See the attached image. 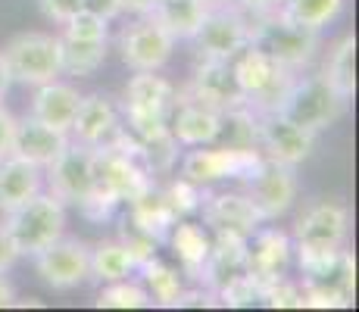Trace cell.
Wrapping results in <instances>:
<instances>
[{"mask_svg": "<svg viewBox=\"0 0 359 312\" xmlns=\"http://www.w3.org/2000/svg\"><path fill=\"white\" fill-rule=\"evenodd\" d=\"M119 240H122V247H126L128 253L135 256V262H137V266H141L144 259H150V256H156V247H160V240H156V238H150L147 231H141V228H137V225H131L128 216L122 219Z\"/></svg>", "mask_w": 359, "mask_h": 312, "instance_id": "obj_40", "label": "cell"}, {"mask_svg": "<svg viewBox=\"0 0 359 312\" xmlns=\"http://www.w3.org/2000/svg\"><path fill=\"white\" fill-rule=\"evenodd\" d=\"M203 225L212 234H238V238H250L259 225H266L259 210L247 194L238 191H219V194H203Z\"/></svg>", "mask_w": 359, "mask_h": 312, "instance_id": "obj_17", "label": "cell"}, {"mask_svg": "<svg viewBox=\"0 0 359 312\" xmlns=\"http://www.w3.org/2000/svg\"><path fill=\"white\" fill-rule=\"evenodd\" d=\"M294 244L281 228H257L247 238V275L257 281V287H266L269 281H278L291 269Z\"/></svg>", "mask_w": 359, "mask_h": 312, "instance_id": "obj_18", "label": "cell"}, {"mask_svg": "<svg viewBox=\"0 0 359 312\" xmlns=\"http://www.w3.org/2000/svg\"><path fill=\"white\" fill-rule=\"evenodd\" d=\"M38 6H41V13H44L50 22L63 25L66 19H72L75 13L81 10V0H38Z\"/></svg>", "mask_w": 359, "mask_h": 312, "instance_id": "obj_41", "label": "cell"}, {"mask_svg": "<svg viewBox=\"0 0 359 312\" xmlns=\"http://www.w3.org/2000/svg\"><path fill=\"white\" fill-rule=\"evenodd\" d=\"M10 85H13V79H10V72H6L4 53H0V100H4V97H6V91H10Z\"/></svg>", "mask_w": 359, "mask_h": 312, "instance_id": "obj_48", "label": "cell"}, {"mask_svg": "<svg viewBox=\"0 0 359 312\" xmlns=\"http://www.w3.org/2000/svg\"><path fill=\"white\" fill-rule=\"evenodd\" d=\"M259 303V287L250 275H241V278H231L229 284L216 290V306H231V309H247Z\"/></svg>", "mask_w": 359, "mask_h": 312, "instance_id": "obj_39", "label": "cell"}, {"mask_svg": "<svg viewBox=\"0 0 359 312\" xmlns=\"http://www.w3.org/2000/svg\"><path fill=\"white\" fill-rule=\"evenodd\" d=\"M262 159L259 150H244V147H191V154L182 159V178L194 182L200 187L216 184V182H229V178H238L244 182L257 163Z\"/></svg>", "mask_w": 359, "mask_h": 312, "instance_id": "obj_13", "label": "cell"}, {"mask_svg": "<svg viewBox=\"0 0 359 312\" xmlns=\"http://www.w3.org/2000/svg\"><path fill=\"white\" fill-rule=\"evenodd\" d=\"M219 137L225 147H244V150H259L257 147V113L250 107H234L222 113V131Z\"/></svg>", "mask_w": 359, "mask_h": 312, "instance_id": "obj_35", "label": "cell"}, {"mask_svg": "<svg viewBox=\"0 0 359 312\" xmlns=\"http://www.w3.org/2000/svg\"><path fill=\"white\" fill-rule=\"evenodd\" d=\"M150 6H154V0H119V10L131 13V16H144V13H150Z\"/></svg>", "mask_w": 359, "mask_h": 312, "instance_id": "obj_46", "label": "cell"}, {"mask_svg": "<svg viewBox=\"0 0 359 312\" xmlns=\"http://www.w3.org/2000/svg\"><path fill=\"white\" fill-rule=\"evenodd\" d=\"M241 275H247V238L216 234L197 284H203V287H210L216 294L222 284H229L231 278H241Z\"/></svg>", "mask_w": 359, "mask_h": 312, "instance_id": "obj_21", "label": "cell"}, {"mask_svg": "<svg viewBox=\"0 0 359 312\" xmlns=\"http://www.w3.org/2000/svg\"><path fill=\"white\" fill-rule=\"evenodd\" d=\"M34 275L53 290H75L91 281V247L79 238L60 234L53 244L32 256Z\"/></svg>", "mask_w": 359, "mask_h": 312, "instance_id": "obj_11", "label": "cell"}, {"mask_svg": "<svg viewBox=\"0 0 359 312\" xmlns=\"http://www.w3.org/2000/svg\"><path fill=\"white\" fill-rule=\"evenodd\" d=\"M13 137H16V116L0 103V159L13 154Z\"/></svg>", "mask_w": 359, "mask_h": 312, "instance_id": "obj_42", "label": "cell"}, {"mask_svg": "<svg viewBox=\"0 0 359 312\" xmlns=\"http://www.w3.org/2000/svg\"><path fill=\"white\" fill-rule=\"evenodd\" d=\"M79 100H81L79 88L69 85V81H63V79L44 81V85L34 88L32 116L38 122H44V125H50V128L69 135L72 119H75V109H79Z\"/></svg>", "mask_w": 359, "mask_h": 312, "instance_id": "obj_22", "label": "cell"}, {"mask_svg": "<svg viewBox=\"0 0 359 312\" xmlns=\"http://www.w3.org/2000/svg\"><path fill=\"white\" fill-rule=\"evenodd\" d=\"M206 6V0H154L147 16H154L175 41H188L194 38Z\"/></svg>", "mask_w": 359, "mask_h": 312, "instance_id": "obj_29", "label": "cell"}, {"mask_svg": "<svg viewBox=\"0 0 359 312\" xmlns=\"http://www.w3.org/2000/svg\"><path fill=\"white\" fill-rule=\"evenodd\" d=\"M119 128H122L119 109L113 107V100H109L107 94H81L72 128H69V137L85 144V147H100V144H107Z\"/></svg>", "mask_w": 359, "mask_h": 312, "instance_id": "obj_20", "label": "cell"}, {"mask_svg": "<svg viewBox=\"0 0 359 312\" xmlns=\"http://www.w3.org/2000/svg\"><path fill=\"white\" fill-rule=\"evenodd\" d=\"M66 38H79V41H109V19L97 16V13H88V10H79L72 19L63 22V32Z\"/></svg>", "mask_w": 359, "mask_h": 312, "instance_id": "obj_38", "label": "cell"}, {"mask_svg": "<svg viewBox=\"0 0 359 312\" xmlns=\"http://www.w3.org/2000/svg\"><path fill=\"white\" fill-rule=\"evenodd\" d=\"M169 131L178 141V147H206V144L219 141L222 113L175 91V103H172L169 113Z\"/></svg>", "mask_w": 359, "mask_h": 312, "instance_id": "obj_19", "label": "cell"}, {"mask_svg": "<svg viewBox=\"0 0 359 312\" xmlns=\"http://www.w3.org/2000/svg\"><path fill=\"white\" fill-rule=\"evenodd\" d=\"M119 57L128 69L135 72H160L165 62L172 60L178 41L156 22L154 16H135V22H128L119 32Z\"/></svg>", "mask_w": 359, "mask_h": 312, "instance_id": "obj_12", "label": "cell"}, {"mask_svg": "<svg viewBox=\"0 0 359 312\" xmlns=\"http://www.w3.org/2000/svg\"><path fill=\"white\" fill-rule=\"evenodd\" d=\"M206 4H225V0H206Z\"/></svg>", "mask_w": 359, "mask_h": 312, "instance_id": "obj_49", "label": "cell"}, {"mask_svg": "<svg viewBox=\"0 0 359 312\" xmlns=\"http://www.w3.org/2000/svg\"><path fill=\"white\" fill-rule=\"evenodd\" d=\"M231 72H234V81H238L241 100L253 113H275L281 107V100H285V94L291 91L294 79L300 75V72H291L287 66H281L278 60H272L269 53H262L253 44H247L231 60Z\"/></svg>", "mask_w": 359, "mask_h": 312, "instance_id": "obj_2", "label": "cell"}, {"mask_svg": "<svg viewBox=\"0 0 359 312\" xmlns=\"http://www.w3.org/2000/svg\"><path fill=\"white\" fill-rule=\"evenodd\" d=\"M178 94L191 97V100H197V103H206V107L219 109V113H229V109H234V107H244L229 60L197 57L188 85H184Z\"/></svg>", "mask_w": 359, "mask_h": 312, "instance_id": "obj_16", "label": "cell"}, {"mask_svg": "<svg viewBox=\"0 0 359 312\" xmlns=\"http://www.w3.org/2000/svg\"><path fill=\"white\" fill-rule=\"evenodd\" d=\"M175 103V85L156 72H135L122 91V109L131 113H172Z\"/></svg>", "mask_w": 359, "mask_h": 312, "instance_id": "obj_25", "label": "cell"}, {"mask_svg": "<svg viewBox=\"0 0 359 312\" xmlns=\"http://www.w3.org/2000/svg\"><path fill=\"white\" fill-rule=\"evenodd\" d=\"M347 107L350 103L341 100V97L334 94V88H331L322 75H303L300 72L275 113L287 116V119L297 122L300 128L319 135V131L331 128V125L341 119V116L347 113Z\"/></svg>", "mask_w": 359, "mask_h": 312, "instance_id": "obj_7", "label": "cell"}, {"mask_svg": "<svg viewBox=\"0 0 359 312\" xmlns=\"http://www.w3.org/2000/svg\"><path fill=\"white\" fill-rule=\"evenodd\" d=\"M69 144V135L63 131L50 128V125L38 122L34 116H22V119H16V137H13V154L29 159L34 165H50L57 154Z\"/></svg>", "mask_w": 359, "mask_h": 312, "instance_id": "obj_23", "label": "cell"}, {"mask_svg": "<svg viewBox=\"0 0 359 312\" xmlns=\"http://www.w3.org/2000/svg\"><path fill=\"white\" fill-rule=\"evenodd\" d=\"M194 50L206 60H234L247 44H250V16L231 0L225 4H210L194 32Z\"/></svg>", "mask_w": 359, "mask_h": 312, "instance_id": "obj_9", "label": "cell"}, {"mask_svg": "<svg viewBox=\"0 0 359 312\" xmlns=\"http://www.w3.org/2000/svg\"><path fill=\"white\" fill-rule=\"evenodd\" d=\"M316 135L300 128L281 113H257V147L262 156L278 159L287 165L306 163L313 154Z\"/></svg>", "mask_w": 359, "mask_h": 312, "instance_id": "obj_15", "label": "cell"}, {"mask_svg": "<svg viewBox=\"0 0 359 312\" xmlns=\"http://www.w3.org/2000/svg\"><path fill=\"white\" fill-rule=\"evenodd\" d=\"M100 309H150L154 300H150L147 287L135 278H119V281H107V287L97 294Z\"/></svg>", "mask_w": 359, "mask_h": 312, "instance_id": "obj_34", "label": "cell"}, {"mask_svg": "<svg viewBox=\"0 0 359 312\" xmlns=\"http://www.w3.org/2000/svg\"><path fill=\"white\" fill-rule=\"evenodd\" d=\"M275 13H281L303 29L322 32L344 13V0H281Z\"/></svg>", "mask_w": 359, "mask_h": 312, "instance_id": "obj_33", "label": "cell"}, {"mask_svg": "<svg viewBox=\"0 0 359 312\" xmlns=\"http://www.w3.org/2000/svg\"><path fill=\"white\" fill-rule=\"evenodd\" d=\"M16 259H19V253H16V247H13L10 234H6L4 222H0V272H10Z\"/></svg>", "mask_w": 359, "mask_h": 312, "instance_id": "obj_45", "label": "cell"}, {"mask_svg": "<svg viewBox=\"0 0 359 312\" xmlns=\"http://www.w3.org/2000/svg\"><path fill=\"white\" fill-rule=\"evenodd\" d=\"M6 234H10L13 247L19 256H34L38 250L66 234V206L60 203L53 194L38 191L34 197L22 200L19 206L0 212Z\"/></svg>", "mask_w": 359, "mask_h": 312, "instance_id": "obj_4", "label": "cell"}, {"mask_svg": "<svg viewBox=\"0 0 359 312\" xmlns=\"http://www.w3.org/2000/svg\"><path fill=\"white\" fill-rule=\"evenodd\" d=\"M163 194H165V200H169V206H172V212H175L178 219H188L191 212H197L200 210V203H203V187L194 184V182H188V178H182L178 175L175 182H169L163 187Z\"/></svg>", "mask_w": 359, "mask_h": 312, "instance_id": "obj_36", "label": "cell"}, {"mask_svg": "<svg viewBox=\"0 0 359 312\" xmlns=\"http://www.w3.org/2000/svg\"><path fill=\"white\" fill-rule=\"evenodd\" d=\"M322 79L334 88V94L341 100H353L356 94V38L353 34H344L331 44L325 62H322Z\"/></svg>", "mask_w": 359, "mask_h": 312, "instance_id": "obj_28", "label": "cell"}, {"mask_svg": "<svg viewBox=\"0 0 359 312\" xmlns=\"http://www.w3.org/2000/svg\"><path fill=\"white\" fill-rule=\"evenodd\" d=\"M137 275L135 256L122 247V240H100L91 247V281H119Z\"/></svg>", "mask_w": 359, "mask_h": 312, "instance_id": "obj_32", "label": "cell"}, {"mask_svg": "<svg viewBox=\"0 0 359 312\" xmlns=\"http://www.w3.org/2000/svg\"><path fill=\"white\" fill-rule=\"evenodd\" d=\"M154 182L156 178L150 175L147 163H144L141 141L135 135H128L126 128H119L107 144L94 147L91 194L85 197V203L79 210L88 219L103 222Z\"/></svg>", "mask_w": 359, "mask_h": 312, "instance_id": "obj_1", "label": "cell"}, {"mask_svg": "<svg viewBox=\"0 0 359 312\" xmlns=\"http://www.w3.org/2000/svg\"><path fill=\"white\" fill-rule=\"evenodd\" d=\"M347 234H350V212L344 203L337 200H316L306 210L297 216L294 225V250H297V262L306 259H319V256L337 253L347 247Z\"/></svg>", "mask_w": 359, "mask_h": 312, "instance_id": "obj_6", "label": "cell"}, {"mask_svg": "<svg viewBox=\"0 0 359 312\" xmlns=\"http://www.w3.org/2000/svg\"><path fill=\"white\" fill-rule=\"evenodd\" d=\"M137 275H141V284L147 287V294H150V300H154V306H169V309H175L178 294L184 290L182 272H175V269L165 266L163 259L150 256V259H144L141 266H137Z\"/></svg>", "mask_w": 359, "mask_h": 312, "instance_id": "obj_31", "label": "cell"}, {"mask_svg": "<svg viewBox=\"0 0 359 312\" xmlns=\"http://www.w3.org/2000/svg\"><path fill=\"white\" fill-rule=\"evenodd\" d=\"M231 4L241 6L250 19H257V16H266V13H275L281 0H231Z\"/></svg>", "mask_w": 359, "mask_h": 312, "instance_id": "obj_44", "label": "cell"}, {"mask_svg": "<svg viewBox=\"0 0 359 312\" xmlns=\"http://www.w3.org/2000/svg\"><path fill=\"white\" fill-rule=\"evenodd\" d=\"M81 10H88V13H97V16L109 19V22H113L116 16H122V10H119V0H81Z\"/></svg>", "mask_w": 359, "mask_h": 312, "instance_id": "obj_43", "label": "cell"}, {"mask_svg": "<svg viewBox=\"0 0 359 312\" xmlns=\"http://www.w3.org/2000/svg\"><path fill=\"white\" fill-rule=\"evenodd\" d=\"M94 178V147L72 141L57 154L50 165H44V184L47 194L60 200L63 206H81L85 197L91 194Z\"/></svg>", "mask_w": 359, "mask_h": 312, "instance_id": "obj_14", "label": "cell"}, {"mask_svg": "<svg viewBox=\"0 0 359 312\" xmlns=\"http://www.w3.org/2000/svg\"><path fill=\"white\" fill-rule=\"evenodd\" d=\"M300 266L303 306L313 309H347L356 294V262L347 247L319 259L297 262Z\"/></svg>", "mask_w": 359, "mask_h": 312, "instance_id": "obj_3", "label": "cell"}, {"mask_svg": "<svg viewBox=\"0 0 359 312\" xmlns=\"http://www.w3.org/2000/svg\"><path fill=\"white\" fill-rule=\"evenodd\" d=\"M126 206H128V222L131 225H137L141 231H147L150 238H156L160 244L169 238V228L178 222V216L172 212V206H169V200H165L163 187L156 182L150 187H144L137 197H131Z\"/></svg>", "mask_w": 359, "mask_h": 312, "instance_id": "obj_26", "label": "cell"}, {"mask_svg": "<svg viewBox=\"0 0 359 312\" xmlns=\"http://www.w3.org/2000/svg\"><path fill=\"white\" fill-rule=\"evenodd\" d=\"M13 303H16V287L10 284L6 272H0V309H4V306H13Z\"/></svg>", "mask_w": 359, "mask_h": 312, "instance_id": "obj_47", "label": "cell"}, {"mask_svg": "<svg viewBox=\"0 0 359 312\" xmlns=\"http://www.w3.org/2000/svg\"><path fill=\"white\" fill-rule=\"evenodd\" d=\"M244 194L253 200L259 210L262 222L281 219L294 206L297 194H300V178H297V165L278 163V159L262 156L257 169L244 178Z\"/></svg>", "mask_w": 359, "mask_h": 312, "instance_id": "obj_10", "label": "cell"}, {"mask_svg": "<svg viewBox=\"0 0 359 312\" xmlns=\"http://www.w3.org/2000/svg\"><path fill=\"white\" fill-rule=\"evenodd\" d=\"M38 191H44V169L41 165H34L16 154L0 159V212L19 206Z\"/></svg>", "mask_w": 359, "mask_h": 312, "instance_id": "obj_24", "label": "cell"}, {"mask_svg": "<svg viewBox=\"0 0 359 312\" xmlns=\"http://www.w3.org/2000/svg\"><path fill=\"white\" fill-rule=\"evenodd\" d=\"M259 303L269 309H303L300 281L287 278V275L278 281H269L266 287H259Z\"/></svg>", "mask_w": 359, "mask_h": 312, "instance_id": "obj_37", "label": "cell"}, {"mask_svg": "<svg viewBox=\"0 0 359 312\" xmlns=\"http://www.w3.org/2000/svg\"><path fill=\"white\" fill-rule=\"evenodd\" d=\"M4 62L6 72H10L13 81L19 85H44V81H53L63 75V66H60V38L47 32H22L13 34L6 41L4 50Z\"/></svg>", "mask_w": 359, "mask_h": 312, "instance_id": "obj_8", "label": "cell"}, {"mask_svg": "<svg viewBox=\"0 0 359 312\" xmlns=\"http://www.w3.org/2000/svg\"><path fill=\"white\" fill-rule=\"evenodd\" d=\"M60 38V66L63 75H75V79H88L107 62V50L109 41H79V38Z\"/></svg>", "mask_w": 359, "mask_h": 312, "instance_id": "obj_30", "label": "cell"}, {"mask_svg": "<svg viewBox=\"0 0 359 312\" xmlns=\"http://www.w3.org/2000/svg\"><path fill=\"white\" fill-rule=\"evenodd\" d=\"M165 240H169V247L175 250L178 262H182V272L197 284L206 256H210V247H212L210 228L197 225V222H188V219H178L175 225L169 228V238Z\"/></svg>", "mask_w": 359, "mask_h": 312, "instance_id": "obj_27", "label": "cell"}, {"mask_svg": "<svg viewBox=\"0 0 359 312\" xmlns=\"http://www.w3.org/2000/svg\"><path fill=\"white\" fill-rule=\"evenodd\" d=\"M250 44L278 60L291 72H303L306 66H313L316 53H319L322 32L303 29L281 13H266V16L250 19Z\"/></svg>", "mask_w": 359, "mask_h": 312, "instance_id": "obj_5", "label": "cell"}]
</instances>
